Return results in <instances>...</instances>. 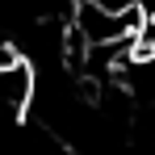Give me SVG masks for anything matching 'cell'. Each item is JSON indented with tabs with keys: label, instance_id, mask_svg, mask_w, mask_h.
Wrapping results in <instances>:
<instances>
[{
	"label": "cell",
	"instance_id": "6da1fadb",
	"mask_svg": "<svg viewBox=\"0 0 155 155\" xmlns=\"http://www.w3.org/2000/svg\"><path fill=\"white\" fill-rule=\"evenodd\" d=\"M17 63V51L8 46V38H4V25H0V67H13Z\"/></svg>",
	"mask_w": 155,
	"mask_h": 155
}]
</instances>
